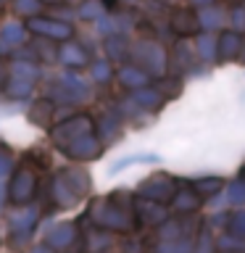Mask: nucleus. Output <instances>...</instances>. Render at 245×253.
Returning a JSON list of instances; mask_svg holds the SVG:
<instances>
[{
    "label": "nucleus",
    "instance_id": "f257e3e1",
    "mask_svg": "<svg viewBox=\"0 0 245 253\" xmlns=\"http://www.w3.org/2000/svg\"><path fill=\"white\" fill-rule=\"evenodd\" d=\"M37 190H40L37 174L32 171L29 166H21V169L11 177V185H8V198H11V203H16V206H27V203L35 201Z\"/></svg>",
    "mask_w": 245,
    "mask_h": 253
},
{
    "label": "nucleus",
    "instance_id": "f03ea898",
    "mask_svg": "<svg viewBox=\"0 0 245 253\" xmlns=\"http://www.w3.org/2000/svg\"><path fill=\"white\" fill-rule=\"evenodd\" d=\"M37 221H40V211L37 209H24L19 213H13L11 216V224H8V232H11V243L19 248L24 245L32 237V232L37 229Z\"/></svg>",
    "mask_w": 245,
    "mask_h": 253
},
{
    "label": "nucleus",
    "instance_id": "7ed1b4c3",
    "mask_svg": "<svg viewBox=\"0 0 245 253\" xmlns=\"http://www.w3.org/2000/svg\"><path fill=\"white\" fill-rule=\"evenodd\" d=\"M27 29L32 35H40L47 40H69L71 37V27L66 21H55V19H47V16H29Z\"/></svg>",
    "mask_w": 245,
    "mask_h": 253
},
{
    "label": "nucleus",
    "instance_id": "20e7f679",
    "mask_svg": "<svg viewBox=\"0 0 245 253\" xmlns=\"http://www.w3.org/2000/svg\"><path fill=\"white\" fill-rule=\"evenodd\" d=\"M87 132H90V119H87V116H71V119H66L63 124L53 126V129H50V137H53V142H55L58 148H63L66 142L82 137V134H87Z\"/></svg>",
    "mask_w": 245,
    "mask_h": 253
},
{
    "label": "nucleus",
    "instance_id": "39448f33",
    "mask_svg": "<svg viewBox=\"0 0 245 253\" xmlns=\"http://www.w3.org/2000/svg\"><path fill=\"white\" fill-rule=\"evenodd\" d=\"M92 219L106 229H129V221H126L124 211L114 209L108 201H95L92 203Z\"/></svg>",
    "mask_w": 245,
    "mask_h": 253
},
{
    "label": "nucleus",
    "instance_id": "423d86ee",
    "mask_svg": "<svg viewBox=\"0 0 245 253\" xmlns=\"http://www.w3.org/2000/svg\"><path fill=\"white\" fill-rule=\"evenodd\" d=\"M61 153H66L69 158H74V161H92V158L100 156V142L87 132L82 137L66 142V145L61 148Z\"/></svg>",
    "mask_w": 245,
    "mask_h": 253
},
{
    "label": "nucleus",
    "instance_id": "0eeeda50",
    "mask_svg": "<svg viewBox=\"0 0 245 253\" xmlns=\"http://www.w3.org/2000/svg\"><path fill=\"white\" fill-rule=\"evenodd\" d=\"M50 198H53L55 206H61V209H71V206H77L82 201V195L69 185V179L63 177V171H58L50 182Z\"/></svg>",
    "mask_w": 245,
    "mask_h": 253
},
{
    "label": "nucleus",
    "instance_id": "6e6552de",
    "mask_svg": "<svg viewBox=\"0 0 245 253\" xmlns=\"http://www.w3.org/2000/svg\"><path fill=\"white\" fill-rule=\"evenodd\" d=\"M77 237V227L71 221H61V224H53L50 232L45 235V243L50 245L53 251H66Z\"/></svg>",
    "mask_w": 245,
    "mask_h": 253
},
{
    "label": "nucleus",
    "instance_id": "1a4fd4ad",
    "mask_svg": "<svg viewBox=\"0 0 245 253\" xmlns=\"http://www.w3.org/2000/svg\"><path fill=\"white\" fill-rule=\"evenodd\" d=\"M27 24L21 21H5L3 27H0V42H3L8 50H13L16 45H24V40H27Z\"/></svg>",
    "mask_w": 245,
    "mask_h": 253
},
{
    "label": "nucleus",
    "instance_id": "9d476101",
    "mask_svg": "<svg viewBox=\"0 0 245 253\" xmlns=\"http://www.w3.org/2000/svg\"><path fill=\"white\" fill-rule=\"evenodd\" d=\"M32 90H35V79H27V77H19V74H11L8 77V84H5V98L11 100H27Z\"/></svg>",
    "mask_w": 245,
    "mask_h": 253
},
{
    "label": "nucleus",
    "instance_id": "9b49d317",
    "mask_svg": "<svg viewBox=\"0 0 245 253\" xmlns=\"http://www.w3.org/2000/svg\"><path fill=\"white\" fill-rule=\"evenodd\" d=\"M53 111H55V106H53L50 100H35L29 106V111H27V119L35 126H47V124H50Z\"/></svg>",
    "mask_w": 245,
    "mask_h": 253
},
{
    "label": "nucleus",
    "instance_id": "f8f14e48",
    "mask_svg": "<svg viewBox=\"0 0 245 253\" xmlns=\"http://www.w3.org/2000/svg\"><path fill=\"white\" fill-rule=\"evenodd\" d=\"M58 61L66 63V66H82V63L87 61V55L77 42H63L61 50H58Z\"/></svg>",
    "mask_w": 245,
    "mask_h": 253
},
{
    "label": "nucleus",
    "instance_id": "ddd939ff",
    "mask_svg": "<svg viewBox=\"0 0 245 253\" xmlns=\"http://www.w3.org/2000/svg\"><path fill=\"white\" fill-rule=\"evenodd\" d=\"M11 74H19V77H27V79H37L40 69L32 61H13L11 63Z\"/></svg>",
    "mask_w": 245,
    "mask_h": 253
},
{
    "label": "nucleus",
    "instance_id": "4468645a",
    "mask_svg": "<svg viewBox=\"0 0 245 253\" xmlns=\"http://www.w3.org/2000/svg\"><path fill=\"white\" fill-rule=\"evenodd\" d=\"M145 161H158V158L156 156H129V158H122V161H116L114 166H111V174L122 171L124 166H129V164H145Z\"/></svg>",
    "mask_w": 245,
    "mask_h": 253
},
{
    "label": "nucleus",
    "instance_id": "2eb2a0df",
    "mask_svg": "<svg viewBox=\"0 0 245 253\" xmlns=\"http://www.w3.org/2000/svg\"><path fill=\"white\" fill-rule=\"evenodd\" d=\"M11 171H13V156L5 145H0V179L8 177Z\"/></svg>",
    "mask_w": 245,
    "mask_h": 253
},
{
    "label": "nucleus",
    "instance_id": "dca6fc26",
    "mask_svg": "<svg viewBox=\"0 0 245 253\" xmlns=\"http://www.w3.org/2000/svg\"><path fill=\"white\" fill-rule=\"evenodd\" d=\"M42 8L40 0H16V11L21 16H37V11Z\"/></svg>",
    "mask_w": 245,
    "mask_h": 253
},
{
    "label": "nucleus",
    "instance_id": "f3484780",
    "mask_svg": "<svg viewBox=\"0 0 245 253\" xmlns=\"http://www.w3.org/2000/svg\"><path fill=\"white\" fill-rule=\"evenodd\" d=\"M8 77H11V66H8L5 61H0V90H5Z\"/></svg>",
    "mask_w": 245,
    "mask_h": 253
},
{
    "label": "nucleus",
    "instance_id": "a211bd4d",
    "mask_svg": "<svg viewBox=\"0 0 245 253\" xmlns=\"http://www.w3.org/2000/svg\"><path fill=\"white\" fill-rule=\"evenodd\" d=\"M37 50H40V55H45V61H47V63H53V61H55V53L50 50V45H47V42H45V45H40Z\"/></svg>",
    "mask_w": 245,
    "mask_h": 253
},
{
    "label": "nucleus",
    "instance_id": "6ab92c4d",
    "mask_svg": "<svg viewBox=\"0 0 245 253\" xmlns=\"http://www.w3.org/2000/svg\"><path fill=\"white\" fill-rule=\"evenodd\" d=\"M100 13V8L95 5V3H87V5H82V16H98Z\"/></svg>",
    "mask_w": 245,
    "mask_h": 253
},
{
    "label": "nucleus",
    "instance_id": "aec40b11",
    "mask_svg": "<svg viewBox=\"0 0 245 253\" xmlns=\"http://www.w3.org/2000/svg\"><path fill=\"white\" fill-rule=\"evenodd\" d=\"M27 253H55V251H53L47 243H42V245H35V248H29Z\"/></svg>",
    "mask_w": 245,
    "mask_h": 253
},
{
    "label": "nucleus",
    "instance_id": "412c9836",
    "mask_svg": "<svg viewBox=\"0 0 245 253\" xmlns=\"http://www.w3.org/2000/svg\"><path fill=\"white\" fill-rule=\"evenodd\" d=\"M5 195H8V187L0 185V209H3V203H5Z\"/></svg>",
    "mask_w": 245,
    "mask_h": 253
},
{
    "label": "nucleus",
    "instance_id": "4be33fe9",
    "mask_svg": "<svg viewBox=\"0 0 245 253\" xmlns=\"http://www.w3.org/2000/svg\"><path fill=\"white\" fill-rule=\"evenodd\" d=\"M95 77H98V79H103V77H108V71L103 69V66H98V69H95Z\"/></svg>",
    "mask_w": 245,
    "mask_h": 253
},
{
    "label": "nucleus",
    "instance_id": "5701e85b",
    "mask_svg": "<svg viewBox=\"0 0 245 253\" xmlns=\"http://www.w3.org/2000/svg\"><path fill=\"white\" fill-rule=\"evenodd\" d=\"M40 3H47V5H55V3H63V0H40Z\"/></svg>",
    "mask_w": 245,
    "mask_h": 253
},
{
    "label": "nucleus",
    "instance_id": "b1692460",
    "mask_svg": "<svg viewBox=\"0 0 245 253\" xmlns=\"http://www.w3.org/2000/svg\"><path fill=\"white\" fill-rule=\"evenodd\" d=\"M3 53H8V47H5L3 42H0V55H3Z\"/></svg>",
    "mask_w": 245,
    "mask_h": 253
},
{
    "label": "nucleus",
    "instance_id": "393cba45",
    "mask_svg": "<svg viewBox=\"0 0 245 253\" xmlns=\"http://www.w3.org/2000/svg\"><path fill=\"white\" fill-rule=\"evenodd\" d=\"M3 5H5V0H0V8H3Z\"/></svg>",
    "mask_w": 245,
    "mask_h": 253
}]
</instances>
